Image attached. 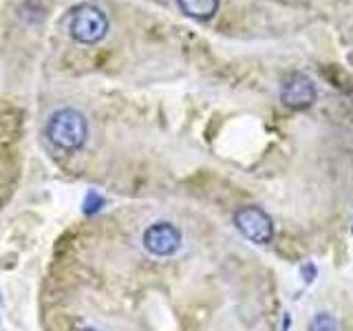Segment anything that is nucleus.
Returning a JSON list of instances; mask_svg holds the SVG:
<instances>
[{"mask_svg":"<svg viewBox=\"0 0 353 331\" xmlns=\"http://www.w3.org/2000/svg\"><path fill=\"white\" fill-rule=\"evenodd\" d=\"M49 141L60 150L75 152L80 150L88 139V124L86 117L75 108H60L47 119L44 126Z\"/></svg>","mask_w":353,"mask_h":331,"instance_id":"1","label":"nucleus"},{"mask_svg":"<svg viewBox=\"0 0 353 331\" xmlns=\"http://www.w3.org/2000/svg\"><path fill=\"white\" fill-rule=\"evenodd\" d=\"M66 31L80 44H97L108 33V18L97 5H77L66 16Z\"/></svg>","mask_w":353,"mask_h":331,"instance_id":"2","label":"nucleus"},{"mask_svg":"<svg viewBox=\"0 0 353 331\" xmlns=\"http://www.w3.org/2000/svg\"><path fill=\"white\" fill-rule=\"evenodd\" d=\"M181 243H183L181 230L174 223H170V221H154L141 234L143 250L157 259L172 257V254L181 250Z\"/></svg>","mask_w":353,"mask_h":331,"instance_id":"3","label":"nucleus"},{"mask_svg":"<svg viewBox=\"0 0 353 331\" xmlns=\"http://www.w3.org/2000/svg\"><path fill=\"white\" fill-rule=\"evenodd\" d=\"M234 225L248 241L268 245L274 239V223L270 214L259 205H243L234 212Z\"/></svg>","mask_w":353,"mask_h":331,"instance_id":"4","label":"nucleus"},{"mask_svg":"<svg viewBox=\"0 0 353 331\" xmlns=\"http://www.w3.org/2000/svg\"><path fill=\"white\" fill-rule=\"evenodd\" d=\"M316 84L309 75L301 73V71H294L290 75L283 77V84H281V102L287 108H294V110H303L309 108L316 102Z\"/></svg>","mask_w":353,"mask_h":331,"instance_id":"5","label":"nucleus"},{"mask_svg":"<svg viewBox=\"0 0 353 331\" xmlns=\"http://www.w3.org/2000/svg\"><path fill=\"white\" fill-rule=\"evenodd\" d=\"M179 7L183 9L185 16L199 18V20H208L216 14L219 9V0H179Z\"/></svg>","mask_w":353,"mask_h":331,"instance_id":"6","label":"nucleus"},{"mask_svg":"<svg viewBox=\"0 0 353 331\" xmlns=\"http://www.w3.org/2000/svg\"><path fill=\"white\" fill-rule=\"evenodd\" d=\"M104 205H106V199L99 194V192L91 190V192L86 194V199H84V214H95Z\"/></svg>","mask_w":353,"mask_h":331,"instance_id":"7","label":"nucleus"},{"mask_svg":"<svg viewBox=\"0 0 353 331\" xmlns=\"http://www.w3.org/2000/svg\"><path fill=\"white\" fill-rule=\"evenodd\" d=\"M309 331H336V318L329 314H318L309 325Z\"/></svg>","mask_w":353,"mask_h":331,"instance_id":"8","label":"nucleus"},{"mask_svg":"<svg viewBox=\"0 0 353 331\" xmlns=\"http://www.w3.org/2000/svg\"><path fill=\"white\" fill-rule=\"evenodd\" d=\"M80 331H97V329H91V327H86V329H80Z\"/></svg>","mask_w":353,"mask_h":331,"instance_id":"9","label":"nucleus"}]
</instances>
